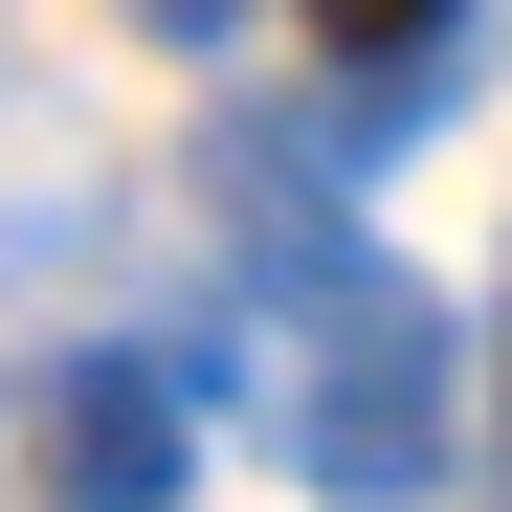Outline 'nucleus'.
Masks as SVG:
<instances>
[{
  "label": "nucleus",
  "instance_id": "nucleus-1",
  "mask_svg": "<svg viewBox=\"0 0 512 512\" xmlns=\"http://www.w3.org/2000/svg\"><path fill=\"white\" fill-rule=\"evenodd\" d=\"M312 401H290V446H312V490L334 512H401V490H446V312L423 290H379V268H334L312 245Z\"/></svg>",
  "mask_w": 512,
  "mask_h": 512
},
{
  "label": "nucleus",
  "instance_id": "nucleus-2",
  "mask_svg": "<svg viewBox=\"0 0 512 512\" xmlns=\"http://www.w3.org/2000/svg\"><path fill=\"white\" fill-rule=\"evenodd\" d=\"M179 468H201V423L156 357H45V490L67 512H179Z\"/></svg>",
  "mask_w": 512,
  "mask_h": 512
},
{
  "label": "nucleus",
  "instance_id": "nucleus-3",
  "mask_svg": "<svg viewBox=\"0 0 512 512\" xmlns=\"http://www.w3.org/2000/svg\"><path fill=\"white\" fill-rule=\"evenodd\" d=\"M312 23L357 45V67H446V23H468V0H312Z\"/></svg>",
  "mask_w": 512,
  "mask_h": 512
},
{
  "label": "nucleus",
  "instance_id": "nucleus-4",
  "mask_svg": "<svg viewBox=\"0 0 512 512\" xmlns=\"http://www.w3.org/2000/svg\"><path fill=\"white\" fill-rule=\"evenodd\" d=\"M134 23H156V45H223V23H245V0H134Z\"/></svg>",
  "mask_w": 512,
  "mask_h": 512
}]
</instances>
